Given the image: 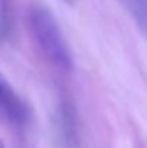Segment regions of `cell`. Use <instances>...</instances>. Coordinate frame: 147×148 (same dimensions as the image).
<instances>
[{"label":"cell","instance_id":"obj_1","mask_svg":"<svg viewBox=\"0 0 147 148\" xmlns=\"http://www.w3.org/2000/svg\"><path fill=\"white\" fill-rule=\"evenodd\" d=\"M28 17L32 35L49 60L63 71H71L72 56L53 14L43 6H32Z\"/></svg>","mask_w":147,"mask_h":148},{"label":"cell","instance_id":"obj_2","mask_svg":"<svg viewBox=\"0 0 147 148\" xmlns=\"http://www.w3.org/2000/svg\"><path fill=\"white\" fill-rule=\"evenodd\" d=\"M0 112L13 124H25L29 116L30 111L28 105L16 95V92L7 85L6 81L0 78Z\"/></svg>","mask_w":147,"mask_h":148},{"label":"cell","instance_id":"obj_3","mask_svg":"<svg viewBox=\"0 0 147 148\" xmlns=\"http://www.w3.org/2000/svg\"><path fill=\"white\" fill-rule=\"evenodd\" d=\"M147 38V0H121Z\"/></svg>","mask_w":147,"mask_h":148},{"label":"cell","instance_id":"obj_4","mask_svg":"<svg viewBox=\"0 0 147 148\" xmlns=\"http://www.w3.org/2000/svg\"><path fill=\"white\" fill-rule=\"evenodd\" d=\"M0 148H6V145H4V143H3L1 138H0Z\"/></svg>","mask_w":147,"mask_h":148}]
</instances>
